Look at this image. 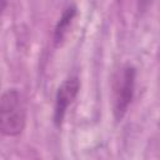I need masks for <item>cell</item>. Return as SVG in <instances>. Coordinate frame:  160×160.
<instances>
[{"mask_svg":"<svg viewBox=\"0 0 160 160\" xmlns=\"http://www.w3.org/2000/svg\"><path fill=\"white\" fill-rule=\"evenodd\" d=\"M26 122V106L18 89L6 90L0 98V134L18 136L22 132Z\"/></svg>","mask_w":160,"mask_h":160,"instance_id":"cell-1","label":"cell"},{"mask_svg":"<svg viewBox=\"0 0 160 160\" xmlns=\"http://www.w3.org/2000/svg\"><path fill=\"white\" fill-rule=\"evenodd\" d=\"M136 69L126 64L121 66L112 80V112L116 121H121L128 112L135 91Z\"/></svg>","mask_w":160,"mask_h":160,"instance_id":"cell-2","label":"cell"},{"mask_svg":"<svg viewBox=\"0 0 160 160\" xmlns=\"http://www.w3.org/2000/svg\"><path fill=\"white\" fill-rule=\"evenodd\" d=\"M80 90V81L78 76H70L65 79L61 85L58 88L55 95V104H54V124L55 126L60 128L64 122L68 108L72 104L76 99Z\"/></svg>","mask_w":160,"mask_h":160,"instance_id":"cell-3","label":"cell"},{"mask_svg":"<svg viewBox=\"0 0 160 160\" xmlns=\"http://www.w3.org/2000/svg\"><path fill=\"white\" fill-rule=\"evenodd\" d=\"M76 12H78L76 6L69 5L68 8H65L61 16L59 18V20L55 25V29H54V42L56 46H60L64 42V40L70 30V26L76 16Z\"/></svg>","mask_w":160,"mask_h":160,"instance_id":"cell-4","label":"cell"},{"mask_svg":"<svg viewBox=\"0 0 160 160\" xmlns=\"http://www.w3.org/2000/svg\"><path fill=\"white\" fill-rule=\"evenodd\" d=\"M8 1H9V0H0V14H2V11L6 9Z\"/></svg>","mask_w":160,"mask_h":160,"instance_id":"cell-5","label":"cell"},{"mask_svg":"<svg viewBox=\"0 0 160 160\" xmlns=\"http://www.w3.org/2000/svg\"><path fill=\"white\" fill-rule=\"evenodd\" d=\"M138 1L140 2V6H146L149 4V1H151V0H138Z\"/></svg>","mask_w":160,"mask_h":160,"instance_id":"cell-6","label":"cell"}]
</instances>
